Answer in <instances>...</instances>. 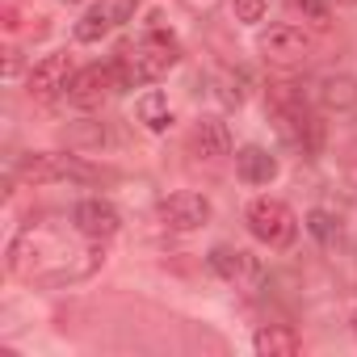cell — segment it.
<instances>
[{"mask_svg": "<svg viewBox=\"0 0 357 357\" xmlns=\"http://www.w3.org/2000/svg\"><path fill=\"white\" fill-rule=\"evenodd\" d=\"M176 59H181V43H176L172 34H164V30H151L147 38L135 43V51H122V59L114 63V68H118V84H122V89L151 84V80H160L164 72H172Z\"/></svg>", "mask_w": 357, "mask_h": 357, "instance_id": "obj_1", "label": "cell"}, {"mask_svg": "<svg viewBox=\"0 0 357 357\" xmlns=\"http://www.w3.org/2000/svg\"><path fill=\"white\" fill-rule=\"evenodd\" d=\"M269 105L278 118V130L286 143H294L298 151H315L319 147V122L311 118V109L303 105V97L290 84H273L269 89Z\"/></svg>", "mask_w": 357, "mask_h": 357, "instance_id": "obj_2", "label": "cell"}, {"mask_svg": "<svg viewBox=\"0 0 357 357\" xmlns=\"http://www.w3.org/2000/svg\"><path fill=\"white\" fill-rule=\"evenodd\" d=\"M17 176L26 185H55V181H84V176H93V168L72 151H30L22 155Z\"/></svg>", "mask_w": 357, "mask_h": 357, "instance_id": "obj_3", "label": "cell"}, {"mask_svg": "<svg viewBox=\"0 0 357 357\" xmlns=\"http://www.w3.org/2000/svg\"><path fill=\"white\" fill-rule=\"evenodd\" d=\"M244 223H248V231H252L261 244H269V248H290L294 236H298L294 211H290L286 202H278V198H257V202L248 206Z\"/></svg>", "mask_w": 357, "mask_h": 357, "instance_id": "obj_4", "label": "cell"}, {"mask_svg": "<svg viewBox=\"0 0 357 357\" xmlns=\"http://www.w3.org/2000/svg\"><path fill=\"white\" fill-rule=\"evenodd\" d=\"M311 34L303 30V26H294V22H278V26H269L265 34H261V55L269 59V63H282V68H290V63H303L307 55H311Z\"/></svg>", "mask_w": 357, "mask_h": 357, "instance_id": "obj_5", "label": "cell"}, {"mask_svg": "<svg viewBox=\"0 0 357 357\" xmlns=\"http://www.w3.org/2000/svg\"><path fill=\"white\" fill-rule=\"evenodd\" d=\"M160 223L168 231H198L202 223H211V198L206 194H194V190L168 194L160 202Z\"/></svg>", "mask_w": 357, "mask_h": 357, "instance_id": "obj_6", "label": "cell"}, {"mask_svg": "<svg viewBox=\"0 0 357 357\" xmlns=\"http://www.w3.org/2000/svg\"><path fill=\"white\" fill-rule=\"evenodd\" d=\"M114 89H122V84H118V68H101V63H93V68H80V72L72 76V84H68V101L80 105V109H97Z\"/></svg>", "mask_w": 357, "mask_h": 357, "instance_id": "obj_7", "label": "cell"}, {"mask_svg": "<svg viewBox=\"0 0 357 357\" xmlns=\"http://www.w3.org/2000/svg\"><path fill=\"white\" fill-rule=\"evenodd\" d=\"M72 59L63 55V51H55V55H43L34 68H30V76H26V89H30V97H59V93H68V84H72Z\"/></svg>", "mask_w": 357, "mask_h": 357, "instance_id": "obj_8", "label": "cell"}, {"mask_svg": "<svg viewBox=\"0 0 357 357\" xmlns=\"http://www.w3.org/2000/svg\"><path fill=\"white\" fill-rule=\"evenodd\" d=\"M72 223H76V231H80L84 240H109V236H118L122 215H118L114 202H105V198H84V202L72 206Z\"/></svg>", "mask_w": 357, "mask_h": 357, "instance_id": "obj_9", "label": "cell"}, {"mask_svg": "<svg viewBox=\"0 0 357 357\" xmlns=\"http://www.w3.org/2000/svg\"><path fill=\"white\" fill-rule=\"evenodd\" d=\"M315 97H319V105L332 109V114H353V109H357V76H349V72H332V76L319 80Z\"/></svg>", "mask_w": 357, "mask_h": 357, "instance_id": "obj_10", "label": "cell"}, {"mask_svg": "<svg viewBox=\"0 0 357 357\" xmlns=\"http://www.w3.org/2000/svg\"><path fill=\"white\" fill-rule=\"evenodd\" d=\"M236 176H240L244 185H269L273 176H278V160H273L265 147L248 143V147L236 151Z\"/></svg>", "mask_w": 357, "mask_h": 357, "instance_id": "obj_11", "label": "cell"}, {"mask_svg": "<svg viewBox=\"0 0 357 357\" xmlns=\"http://www.w3.org/2000/svg\"><path fill=\"white\" fill-rule=\"evenodd\" d=\"M190 143H194V151H198L202 160H223V155H231V130H227L223 118H198Z\"/></svg>", "mask_w": 357, "mask_h": 357, "instance_id": "obj_12", "label": "cell"}, {"mask_svg": "<svg viewBox=\"0 0 357 357\" xmlns=\"http://www.w3.org/2000/svg\"><path fill=\"white\" fill-rule=\"evenodd\" d=\"M206 265H211L223 282H244V278L257 273V257L244 252V248H231V244H215L211 257H206Z\"/></svg>", "mask_w": 357, "mask_h": 357, "instance_id": "obj_13", "label": "cell"}, {"mask_svg": "<svg viewBox=\"0 0 357 357\" xmlns=\"http://www.w3.org/2000/svg\"><path fill=\"white\" fill-rule=\"evenodd\" d=\"M252 349H257L261 357H294V353L303 349V336H298L294 328H286V324H265V328H257Z\"/></svg>", "mask_w": 357, "mask_h": 357, "instance_id": "obj_14", "label": "cell"}, {"mask_svg": "<svg viewBox=\"0 0 357 357\" xmlns=\"http://www.w3.org/2000/svg\"><path fill=\"white\" fill-rule=\"evenodd\" d=\"M135 114H139V122H143L151 135H164V130L172 126V105H168V97L155 93V89L135 101Z\"/></svg>", "mask_w": 357, "mask_h": 357, "instance_id": "obj_15", "label": "cell"}, {"mask_svg": "<svg viewBox=\"0 0 357 357\" xmlns=\"http://www.w3.org/2000/svg\"><path fill=\"white\" fill-rule=\"evenodd\" d=\"M307 231L319 240V244H336L340 240V219L332 215V211H324V206H315V211H307Z\"/></svg>", "mask_w": 357, "mask_h": 357, "instance_id": "obj_16", "label": "cell"}, {"mask_svg": "<svg viewBox=\"0 0 357 357\" xmlns=\"http://www.w3.org/2000/svg\"><path fill=\"white\" fill-rule=\"evenodd\" d=\"M109 30H114V26H109V22H105V17L97 13V9H89V13H84V17L76 22V43L93 47V43H101V38H105Z\"/></svg>", "mask_w": 357, "mask_h": 357, "instance_id": "obj_17", "label": "cell"}, {"mask_svg": "<svg viewBox=\"0 0 357 357\" xmlns=\"http://www.w3.org/2000/svg\"><path fill=\"white\" fill-rule=\"evenodd\" d=\"M109 26H126L130 17H135V9H139V0H97L93 5Z\"/></svg>", "mask_w": 357, "mask_h": 357, "instance_id": "obj_18", "label": "cell"}, {"mask_svg": "<svg viewBox=\"0 0 357 357\" xmlns=\"http://www.w3.org/2000/svg\"><path fill=\"white\" fill-rule=\"evenodd\" d=\"M265 9H269V0H231V13H236V22H244V26L265 22Z\"/></svg>", "mask_w": 357, "mask_h": 357, "instance_id": "obj_19", "label": "cell"}, {"mask_svg": "<svg viewBox=\"0 0 357 357\" xmlns=\"http://www.w3.org/2000/svg\"><path fill=\"white\" fill-rule=\"evenodd\" d=\"M5 30H9V34H17V30H22V9L13 5V0L5 5Z\"/></svg>", "mask_w": 357, "mask_h": 357, "instance_id": "obj_20", "label": "cell"}, {"mask_svg": "<svg viewBox=\"0 0 357 357\" xmlns=\"http://www.w3.org/2000/svg\"><path fill=\"white\" fill-rule=\"evenodd\" d=\"M349 328H353V336H357V307L349 311Z\"/></svg>", "mask_w": 357, "mask_h": 357, "instance_id": "obj_21", "label": "cell"}, {"mask_svg": "<svg viewBox=\"0 0 357 357\" xmlns=\"http://www.w3.org/2000/svg\"><path fill=\"white\" fill-rule=\"evenodd\" d=\"M68 5H76V0H68Z\"/></svg>", "mask_w": 357, "mask_h": 357, "instance_id": "obj_22", "label": "cell"}, {"mask_svg": "<svg viewBox=\"0 0 357 357\" xmlns=\"http://www.w3.org/2000/svg\"><path fill=\"white\" fill-rule=\"evenodd\" d=\"M349 5H353V0H349Z\"/></svg>", "mask_w": 357, "mask_h": 357, "instance_id": "obj_23", "label": "cell"}]
</instances>
